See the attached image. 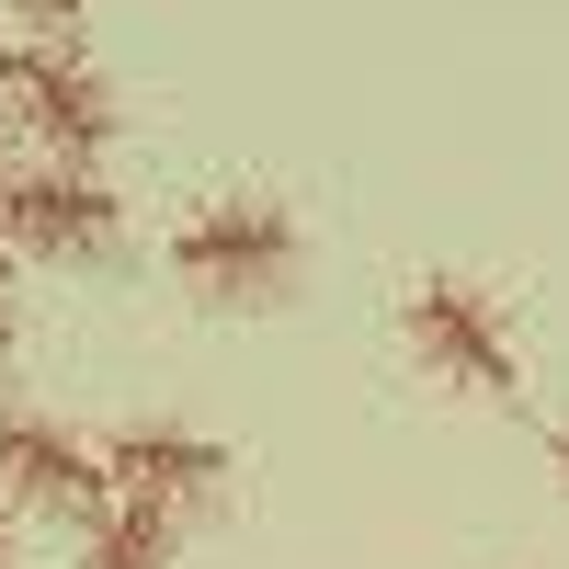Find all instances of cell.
I'll return each mask as SVG.
<instances>
[{
	"label": "cell",
	"instance_id": "cell-1",
	"mask_svg": "<svg viewBox=\"0 0 569 569\" xmlns=\"http://www.w3.org/2000/svg\"><path fill=\"white\" fill-rule=\"evenodd\" d=\"M160 262H171L182 297H206V308H284L308 284V217L284 194H206V206L171 217Z\"/></svg>",
	"mask_w": 569,
	"mask_h": 569
},
{
	"label": "cell",
	"instance_id": "cell-11",
	"mask_svg": "<svg viewBox=\"0 0 569 569\" xmlns=\"http://www.w3.org/2000/svg\"><path fill=\"white\" fill-rule=\"evenodd\" d=\"M547 467H558V490H569V410H558V433H547Z\"/></svg>",
	"mask_w": 569,
	"mask_h": 569
},
{
	"label": "cell",
	"instance_id": "cell-2",
	"mask_svg": "<svg viewBox=\"0 0 569 569\" xmlns=\"http://www.w3.org/2000/svg\"><path fill=\"white\" fill-rule=\"evenodd\" d=\"M399 342L456 399H525V330H512L501 284H479V273H410L399 284Z\"/></svg>",
	"mask_w": 569,
	"mask_h": 569
},
{
	"label": "cell",
	"instance_id": "cell-5",
	"mask_svg": "<svg viewBox=\"0 0 569 569\" xmlns=\"http://www.w3.org/2000/svg\"><path fill=\"white\" fill-rule=\"evenodd\" d=\"M103 479H114V501H149V512H171V525H194V512H217L228 490H240V456H228L206 421L149 410V421H114L103 433Z\"/></svg>",
	"mask_w": 569,
	"mask_h": 569
},
{
	"label": "cell",
	"instance_id": "cell-4",
	"mask_svg": "<svg viewBox=\"0 0 569 569\" xmlns=\"http://www.w3.org/2000/svg\"><path fill=\"white\" fill-rule=\"evenodd\" d=\"M0 240H12V262H103V251H126V194L80 160H12Z\"/></svg>",
	"mask_w": 569,
	"mask_h": 569
},
{
	"label": "cell",
	"instance_id": "cell-12",
	"mask_svg": "<svg viewBox=\"0 0 569 569\" xmlns=\"http://www.w3.org/2000/svg\"><path fill=\"white\" fill-rule=\"evenodd\" d=\"M0 137H12V126H0ZM0 182H12V160H0Z\"/></svg>",
	"mask_w": 569,
	"mask_h": 569
},
{
	"label": "cell",
	"instance_id": "cell-7",
	"mask_svg": "<svg viewBox=\"0 0 569 569\" xmlns=\"http://www.w3.org/2000/svg\"><path fill=\"white\" fill-rule=\"evenodd\" d=\"M171 558H182V525L149 501H103L80 525V569H171Z\"/></svg>",
	"mask_w": 569,
	"mask_h": 569
},
{
	"label": "cell",
	"instance_id": "cell-9",
	"mask_svg": "<svg viewBox=\"0 0 569 569\" xmlns=\"http://www.w3.org/2000/svg\"><path fill=\"white\" fill-rule=\"evenodd\" d=\"M12 330L23 319H12V240H0V365H12Z\"/></svg>",
	"mask_w": 569,
	"mask_h": 569
},
{
	"label": "cell",
	"instance_id": "cell-10",
	"mask_svg": "<svg viewBox=\"0 0 569 569\" xmlns=\"http://www.w3.org/2000/svg\"><path fill=\"white\" fill-rule=\"evenodd\" d=\"M0 569H23V525H12V501H0Z\"/></svg>",
	"mask_w": 569,
	"mask_h": 569
},
{
	"label": "cell",
	"instance_id": "cell-8",
	"mask_svg": "<svg viewBox=\"0 0 569 569\" xmlns=\"http://www.w3.org/2000/svg\"><path fill=\"white\" fill-rule=\"evenodd\" d=\"M0 12H12L34 46H80V12H91V0H0Z\"/></svg>",
	"mask_w": 569,
	"mask_h": 569
},
{
	"label": "cell",
	"instance_id": "cell-6",
	"mask_svg": "<svg viewBox=\"0 0 569 569\" xmlns=\"http://www.w3.org/2000/svg\"><path fill=\"white\" fill-rule=\"evenodd\" d=\"M0 501L12 512H69V525H91V512L114 501L103 479V433L69 410H0Z\"/></svg>",
	"mask_w": 569,
	"mask_h": 569
},
{
	"label": "cell",
	"instance_id": "cell-3",
	"mask_svg": "<svg viewBox=\"0 0 569 569\" xmlns=\"http://www.w3.org/2000/svg\"><path fill=\"white\" fill-rule=\"evenodd\" d=\"M0 126L34 137V160H80L103 171V149L126 137V91L91 46H0Z\"/></svg>",
	"mask_w": 569,
	"mask_h": 569
}]
</instances>
